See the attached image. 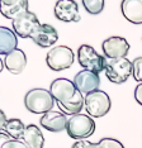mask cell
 <instances>
[{
	"instance_id": "1",
	"label": "cell",
	"mask_w": 142,
	"mask_h": 148,
	"mask_svg": "<svg viewBox=\"0 0 142 148\" xmlns=\"http://www.w3.org/2000/svg\"><path fill=\"white\" fill-rule=\"evenodd\" d=\"M50 91L63 114L71 116L76 115L85 106V97L76 89L74 81L69 79H56L51 84Z\"/></svg>"
},
{
	"instance_id": "2",
	"label": "cell",
	"mask_w": 142,
	"mask_h": 148,
	"mask_svg": "<svg viewBox=\"0 0 142 148\" xmlns=\"http://www.w3.org/2000/svg\"><path fill=\"white\" fill-rule=\"evenodd\" d=\"M24 105L30 113L43 114L52 112V108L55 105V99L50 90L46 89H32L26 94Z\"/></svg>"
},
{
	"instance_id": "3",
	"label": "cell",
	"mask_w": 142,
	"mask_h": 148,
	"mask_svg": "<svg viewBox=\"0 0 142 148\" xmlns=\"http://www.w3.org/2000/svg\"><path fill=\"white\" fill-rule=\"evenodd\" d=\"M95 130V122L85 114H76L69 118L66 132L72 139L84 140L89 138Z\"/></svg>"
},
{
	"instance_id": "4",
	"label": "cell",
	"mask_w": 142,
	"mask_h": 148,
	"mask_svg": "<svg viewBox=\"0 0 142 148\" xmlns=\"http://www.w3.org/2000/svg\"><path fill=\"white\" fill-rule=\"evenodd\" d=\"M104 72L110 82L123 84L133 73V65L127 58H105Z\"/></svg>"
},
{
	"instance_id": "5",
	"label": "cell",
	"mask_w": 142,
	"mask_h": 148,
	"mask_svg": "<svg viewBox=\"0 0 142 148\" xmlns=\"http://www.w3.org/2000/svg\"><path fill=\"white\" fill-rule=\"evenodd\" d=\"M77 60L81 67L88 71L100 73L105 70V57L100 56L89 45H81L77 49Z\"/></svg>"
},
{
	"instance_id": "6",
	"label": "cell",
	"mask_w": 142,
	"mask_h": 148,
	"mask_svg": "<svg viewBox=\"0 0 142 148\" xmlns=\"http://www.w3.org/2000/svg\"><path fill=\"white\" fill-rule=\"evenodd\" d=\"M110 97L103 90H97L85 96V110L93 118L104 116L110 110Z\"/></svg>"
},
{
	"instance_id": "7",
	"label": "cell",
	"mask_w": 142,
	"mask_h": 148,
	"mask_svg": "<svg viewBox=\"0 0 142 148\" xmlns=\"http://www.w3.org/2000/svg\"><path fill=\"white\" fill-rule=\"evenodd\" d=\"M46 62L53 71H62L74 63V52L67 46H57L48 51Z\"/></svg>"
},
{
	"instance_id": "8",
	"label": "cell",
	"mask_w": 142,
	"mask_h": 148,
	"mask_svg": "<svg viewBox=\"0 0 142 148\" xmlns=\"http://www.w3.org/2000/svg\"><path fill=\"white\" fill-rule=\"evenodd\" d=\"M12 25L15 34L19 36L20 38H30V36L41 25V23L34 13L27 12L12 21Z\"/></svg>"
},
{
	"instance_id": "9",
	"label": "cell",
	"mask_w": 142,
	"mask_h": 148,
	"mask_svg": "<svg viewBox=\"0 0 142 148\" xmlns=\"http://www.w3.org/2000/svg\"><path fill=\"white\" fill-rule=\"evenodd\" d=\"M105 58H124L130 51V45L123 37H109L101 43Z\"/></svg>"
},
{
	"instance_id": "10",
	"label": "cell",
	"mask_w": 142,
	"mask_h": 148,
	"mask_svg": "<svg viewBox=\"0 0 142 148\" xmlns=\"http://www.w3.org/2000/svg\"><path fill=\"white\" fill-rule=\"evenodd\" d=\"M74 84H75L76 89L81 94H86V95L91 94L97 91V90H99V85H100L99 73L88 71V70H83V71L77 72L75 75Z\"/></svg>"
},
{
	"instance_id": "11",
	"label": "cell",
	"mask_w": 142,
	"mask_h": 148,
	"mask_svg": "<svg viewBox=\"0 0 142 148\" xmlns=\"http://www.w3.org/2000/svg\"><path fill=\"white\" fill-rule=\"evenodd\" d=\"M30 39L36 43L37 46L42 48H48L53 46L59 39V33L52 25L50 24H41L36 32L30 36Z\"/></svg>"
},
{
	"instance_id": "12",
	"label": "cell",
	"mask_w": 142,
	"mask_h": 148,
	"mask_svg": "<svg viewBox=\"0 0 142 148\" xmlns=\"http://www.w3.org/2000/svg\"><path fill=\"white\" fill-rule=\"evenodd\" d=\"M55 15L62 22H80L79 8L74 0H59L55 5Z\"/></svg>"
},
{
	"instance_id": "13",
	"label": "cell",
	"mask_w": 142,
	"mask_h": 148,
	"mask_svg": "<svg viewBox=\"0 0 142 148\" xmlns=\"http://www.w3.org/2000/svg\"><path fill=\"white\" fill-rule=\"evenodd\" d=\"M67 122H69V118L66 116V114H63L62 112H53V110L46 113L39 119L41 125L45 128V129L50 130V132H55V133L66 130Z\"/></svg>"
},
{
	"instance_id": "14",
	"label": "cell",
	"mask_w": 142,
	"mask_h": 148,
	"mask_svg": "<svg viewBox=\"0 0 142 148\" xmlns=\"http://www.w3.org/2000/svg\"><path fill=\"white\" fill-rule=\"evenodd\" d=\"M0 12L5 18L14 21L19 15L29 12L28 1L27 0H1L0 1Z\"/></svg>"
},
{
	"instance_id": "15",
	"label": "cell",
	"mask_w": 142,
	"mask_h": 148,
	"mask_svg": "<svg viewBox=\"0 0 142 148\" xmlns=\"http://www.w3.org/2000/svg\"><path fill=\"white\" fill-rule=\"evenodd\" d=\"M3 63H4L5 69L8 70L10 73L14 75H19L24 71L26 66H27V57L26 53L22 49L17 48L15 51L10 52L9 55L4 56L3 58Z\"/></svg>"
},
{
	"instance_id": "16",
	"label": "cell",
	"mask_w": 142,
	"mask_h": 148,
	"mask_svg": "<svg viewBox=\"0 0 142 148\" xmlns=\"http://www.w3.org/2000/svg\"><path fill=\"white\" fill-rule=\"evenodd\" d=\"M122 14L133 24H142V0H123L121 4Z\"/></svg>"
},
{
	"instance_id": "17",
	"label": "cell",
	"mask_w": 142,
	"mask_h": 148,
	"mask_svg": "<svg viewBox=\"0 0 142 148\" xmlns=\"http://www.w3.org/2000/svg\"><path fill=\"white\" fill-rule=\"evenodd\" d=\"M18 46V38L14 31L8 27L0 28V55L6 56L10 52L15 51Z\"/></svg>"
},
{
	"instance_id": "18",
	"label": "cell",
	"mask_w": 142,
	"mask_h": 148,
	"mask_svg": "<svg viewBox=\"0 0 142 148\" xmlns=\"http://www.w3.org/2000/svg\"><path fill=\"white\" fill-rule=\"evenodd\" d=\"M20 142H23L28 148H43L45 137L38 127L34 124H29V125H27Z\"/></svg>"
},
{
	"instance_id": "19",
	"label": "cell",
	"mask_w": 142,
	"mask_h": 148,
	"mask_svg": "<svg viewBox=\"0 0 142 148\" xmlns=\"http://www.w3.org/2000/svg\"><path fill=\"white\" fill-rule=\"evenodd\" d=\"M26 125L23 124V122L20 119L13 118V119L8 120L5 129L1 130V133H5L6 136H9L12 139L14 140H22V137L26 132Z\"/></svg>"
},
{
	"instance_id": "20",
	"label": "cell",
	"mask_w": 142,
	"mask_h": 148,
	"mask_svg": "<svg viewBox=\"0 0 142 148\" xmlns=\"http://www.w3.org/2000/svg\"><path fill=\"white\" fill-rule=\"evenodd\" d=\"M83 5L89 14L97 15L103 12L104 1L103 0H83Z\"/></svg>"
},
{
	"instance_id": "21",
	"label": "cell",
	"mask_w": 142,
	"mask_h": 148,
	"mask_svg": "<svg viewBox=\"0 0 142 148\" xmlns=\"http://www.w3.org/2000/svg\"><path fill=\"white\" fill-rule=\"evenodd\" d=\"M98 148H124L119 140L114 139V138H103L97 143Z\"/></svg>"
},
{
	"instance_id": "22",
	"label": "cell",
	"mask_w": 142,
	"mask_h": 148,
	"mask_svg": "<svg viewBox=\"0 0 142 148\" xmlns=\"http://www.w3.org/2000/svg\"><path fill=\"white\" fill-rule=\"evenodd\" d=\"M132 65H133V79L137 82L142 84V57L134 58Z\"/></svg>"
},
{
	"instance_id": "23",
	"label": "cell",
	"mask_w": 142,
	"mask_h": 148,
	"mask_svg": "<svg viewBox=\"0 0 142 148\" xmlns=\"http://www.w3.org/2000/svg\"><path fill=\"white\" fill-rule=\"evenodd\" d=\"M1 148H28V147L23 142H20V140L9 139V140H5V142L1 144Z\"/></svg>"
},
{
	"instance_id": "24",
	"label": "cell",
	"mask_w": 142,
	"mask_h": 148,
	"mask_svg": "<svg viewBox=\"0 0 142 148\" xmlns=\"http://www.w3.org/2000/svg\"><path fill=\"white\" fill-rule=\"evenodd\" d=\"M71 148H98L97 143H91L89 140H77Z\"/></svg>"
},
{
	"instance_id": "25",
	"label": "cell",
	"mask_w": 142,
	"mask_h": 148,
	"mask_svg": "<svg viewBox=\"0 0 142 148\" xmlns=\"http://www.w3.org/2000/svg\"><path fill=\"white\" fill-rule=\"evenodd\" d=\"M134 99L140 105H142V84H138L134 89Z\"/></svg>"
},
{
	"instance_id": "26",
	"label": "cell",
	"mask_w": 142,
	"mask_h": 148,
	"mask_svg": "<svg viewBox=\"0 0 142 148\" xmlns=\"http://www.w3.org/2000/svg\"><path fill=\"white\" fill-rule=\"evenodd\" d=\"M0 114H1V127H0V128H1V130H4L5 127H6V124H8V120H9V119H6V118H5L4 112H1Z\"/></svg>"
}]
</instances>
